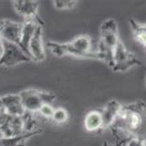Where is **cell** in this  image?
<instances>
[{"label":"cell","mask_w":146,"mask_h":146,"mask_svg":"<svg viewBox=\"0 0 146 146\" xmlns=\"http://www.w3.org/2000/svg\"><path fill=\"white\" fill-rule=\"evenodd\" d=\"M109 129L117 140L132 138L145 143L146 104L140 100L129 105H122Z\"/></svg>","instance_id":"1"},{"label":"cell","mask_w":146,"mask_h":146,"mask_svg":"<svg viewBox=\"0 0 146 146\" xmlns=\"http://www.w3.org/2000/svg\"><path fill=\"white\" fill-rule=\"evenodd\" d=\"M46 45L54 55L58 57L72 56L80 58L97 59L105 62V56L97 50H93V41L87 35H80L66 44H58L50 41Z\"/></svg>","instance_id":"2"},{"label":"cell","mask_w":146,"mask_h":146,"mask_svg":"<svg viewBox=\"0 0 146 146\" xmlns=\"http://www.w3.org/2000/svg\"><path fill=\"white\" fill-rule=\"evenodd\" d=\"M99 33L100 39L97 51L105 56V63L112 68L114 51L120 40L117 21L114 19L105 21L100 26Z\"/></svg>","instance_id":"3"},{"label":"cell","mask_w":146,"mask_h":146,"mask_svg":"<svg viewBox=\"0 0 146 146\" xmlns=\"http://www.w3.org/2000/svg\"><path fill=\"white\" fill-rule=\"evenodd\" d=\"M20 96L24 109L27 112H38L44 104H51L55 101L56 94L49 92H43L35 89H27L21 92Z\"/></svg>","instance_id":"4"},{"label":"cell","mask_w":146,"mask_h":146,"mask_svg":"<svg viewBox=\"0 0 146 146\" xmlns=\"http://www.w3.org/2000/svg\"><path fill=\"white\" fill-rule=\"evenodd\" d=\"M141 64V61L137 58L136 56L127 49L121 39L118 41L114 51L112 70L114 71L123 72Z\"/></svg>","instance_id":"5"},{"label":"cell","mask_w":146,"mask_h":146,"mask_svg":"<svg viewBox=\"0 0 146 146\" xmlns=\"http://www.w3.org/2000/svg\"><path fill=\"white\" fill-rule=\"evenodd\" d=\"M5 42V49L2 56L0 57V67H13L18 64L29 62L32 60L31 56L16 44Z\"/></svg>","instance_id":"6"},{"label":"cell","mask_w":146,"mask_h":146,"mask_svg":"<svg viewBox=\"0 0 146 146\" xmlns=\"http://www.w3.org/2000/svg\"><path fill=\"white\" fill-rule=\"evenodd\" d=\"M15 11L24 18V20H34L43 26L44 22L38 15L39 2L36 0H15L12 2Z\"/></svg>","instance_id":"7"},{"label":"cell","mask_w":146,"mask_h":146,"mask_svg":"<svg viewBox=\"0 0 146 146\" xmlns=\"http://www.w3.org/2000/svg\"><path fill=\"white\" fill-rule=\"evenodd\" d=\"M22 23L10 20L0 21V37L4 41L20 45L21 39Z\"/></svg>","instance_id":"8"},{"label":"cell","mask_w":146,"mask_h":146,"mask_svg":"<svg viewBox=\"0 0 146 146\" xmlns=\"http://www.w3.org/2000/svg\"><path fill=\"white\" fill-rule=\"evenodd\" d=\"M43 26H38L29 44V55L36 62H42L45 59V51L43 42Z\"/></svg>","instance_id":"9"},{"label":"cell","mask_w":146,"mask_h":146,"mask_svg":"<svg viewBox=\"0 0 146 146\" xmlns=\"http://www.w3.org/2000/svg\"><path fill=\"white\" fill-rule=\"evenodd\" d=\"M3 108L7 114L13 117H22L26 113L23 105L21 103L20 94H7L2 96Z\"/></svg>","instance_id":"10"},{"label":"cell","mask_w":146,"mask_h":146,"mask_svg":"<svg viewBox=\"0 0 146 146\" xmlns=\"http://www.w3.org/2000/svg\"><path fill=\"white\" fill-rule=\"evenodd\" d=\"M122 105L116 100H112L102 109V117H103V129H109L110 126L117 117L118 113L121 109Z\"/></svg>","instance_id":"11"},{"label":"cell","mask_w":146,"mask_h":146,"mask_svg":"<svg viewBox=\"0 0 146 146\" xmlns=\"http://www.w3.org/2000/svg\"><path fill=\"white\" fill-rule=\"evenodd\" d=\"M38 26L41 25L38 24V22L34 20H24L23 23H22V32H21V39L20 46L27 55H29L30 41L33 36Z\"/></svg>","instance_id":"12"},{"label":"cell","mask_w":146,"mask_h":146,"mask_svg":"<svg viewBox=\"0 0 146 146\" xmlns=\"http://www.w3.org/2000/svg\"><path fill=\"white\" fill-rule=\"evenodd\" d=\"M84 128L89 132H95L103 130V117L102 110H91L84 117Z\"/></svg>","instance_id":"13"},{"label":"cell","mask_w":146,"mask_h":146,"mask_svg":"<svg viewBox=\"0 0 146 146\" xmlns=\"http://www.w3.org/2000/svg\"><path fill=\"white\" fill-rule=\"evenodd\" d=\"M40 133H42V129H38L34 131L23 132L17 136L0 138V146H24L27 141Z\"/></svg>","instance_id":"14"},{"label":"cell","mask_w":146,"mask_h":146,"mask_svg":"<svg viewBox=\"0 0 146 146\" xmlns=\"http://www.w3.org/2000/svg\"><path fill=\"white\" fill-rule=\"evenodd\" d=\"M129 23L132 29L134 39L139 44L146 47V25L139 24L133 19H129Z\"/></svg>","instance_id":"15"},{"label":"cell","mask_w":146,"mask_h":146,"mask_svg":"<svg viewBox=\"0 0 146 146\" xmlns=\"http://www.w3.org/2000/svg\"><path fill=\"white\" fill-rule=\"evenodd\" d=\"M68 119V111L63 107H58L55 109V112L51 118V120L56 124H64Z\"/></svg>","instance_id":"16"},{"label":"cell","mask_w":146,"mask_h":146,"mask_svg":"<svg viewBox=\"0 0 146 146\" xmlns=\"http://www.w3.org/2000/svg\"><path fill=\"white\" fill-rule=\"evenodd\" d=\"M53 3H54V7L56 9L66 10V9H73L76 6L77 1L76 0H55Z\"/></svg>","instance_id":"17"},{"label":"cell","mask_w":146,"mask_h":146,"mask_svg":"<svg viewBox=\"0 0 146 146\" xmlns=\"http://www.w3.org/2000/svg\"><path fill=\"white\" fill-rule=\"evenodd\" d=\"M114 146H145V144L143 141L136 139L127 138V139H117Z\"/></svg>","instance_id":"18"},{"label":"cell","mask_w":146,"mask_h":146,"mask_svg":"<svg viewBox=\"0 0 146 146\" xmlns=\"http://www.w3.org/2000/svg\"><path fill=\"white\" fill-rule=\"evenodd\" d=\"M55 109L54 107L50 105V104H44L43 106H41V108L38 111V113L41 114V116H43L45 118H50L51 119L54 112H55Z\"/></svg>","instance_id":"19"},{"label":"cell","mask_w":146,"mask_h":146,"mask_svg":"<svg viewBox=\"0 0 146 146\" xmlns=\"http://www.w3.org/2000/svg\"><path fill=\"white\" fill-rule=\"evenodd\" d=\"M4 49H5V42H4V40L0 37V57H1L3 55Z\"/></svg>","instance_id":"20"},{"label":"cell","mask_w":146,"mask_h":146,"mask_svg":"<svg viewBox=\"0 0 146 146\" xmlns=\"http://www.w3.org/2000/svg\"><path fill=\"white\" fill-rule=\"evenodd\" d=\"M2 110H4V108H3V103H2L1 97H0V111H2Z\"/></svg>","instance_id":"21"},{"label":"cell","mask_w":146,"mask_h":146,"mask_svg":"<svg viewBox=\"0 0 146 146\" xmlns=\"http://www.w3.org/2000/svg\"><path fill=\"white\" fill-rule=\"evenodd\" d=\"M103 146H114V145H110V144H108V143H107L106 141V143H104V145H103Z\"/></svg>","instance_id":"22"},{"label":"cell","mask_w":146,"mask_h":146,"mask_svg":"<svg viewBox=\"0 0 146 146\" xmlns=\"http://www.w3.org/2000/svg\"><path fill=\"white\" fill-rule=\"evenodd\" d=\"M144 144H145V146H146V141H145V143H144Z\"/></svg>","instance_id":"23"}]
</instances>
